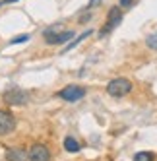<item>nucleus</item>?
Listing matches in <instances>:
<instances>
[{
  "label": "nucleus",
  "mask_w": 157,
  "mask_h": 161,
  "mask_svg": "<svg viewBox=\"0 0 157 161\" xmlns=\"http://www.w3.org/2000/svg\"><path fill=\"white\" fill-rule=\"evenodd\" d=\"M132 82L128 78H115V80H111V82L107 84V93L111 95V97H124V95H128L130 91H132Z\"/></svg>",
  "instance_id": "nucleus-1"
},
{
  "label": "nucleus",
  "mask_w": 157,
  "mask_h": 161,
  "mask_svg": "<svg viewBox=\"0 0 157 161\" xmlns=\"http://www.w3.org/2000/svg\"><path fill=\"white\" fill-rule=\"evenodd\" d=\"M47 45H64L74 37V31H58V27H49L43 33Z\"/></svg>",
  "instance_id": "nucleus-2"
},
{
  "label": "nucleus",
  "mask_w": 157,
  "mask_h": 161,
  "mask_svg": "<svg viewBox=\"0 0 157 161\" xmlns=\"http://www.w3.org/2000/svg\"><path fill=\"white\" fill-rule=\"evenodd\" d=\"M2 99H4V103H8V105H25V103L29 101V93L25 89L14 86V87H8L4 91Z\"/></svg>",
  "instance_id": "nucleus-3"
},
{
  "label": "nucleus",
  "mask_w": 157,
  "mask_h": 161,
  "mask_svg": "<svg viewBox=\"0 0 157 161\" xmlns=\"http://www.w3.org/2000/svg\"><path fill=\"white\" fill-rule=\"evenodd\" d=\"M85 87L84 86H76V84H72V86H66V87H62L60 91H58V97L62 99V101H68V103H76V101H80V99H84L85 97Z\"/></svg>",
  "instance_id": "nucleus-4"
},
{
  "label": "nucleus",
  "mask_w": 157,
  "mask_h": 161,
  "mask_svg": "<svg viewBox=\"0 0 157 161\" xmlns=\"http://www.w3.org/2000/svg\"><path fill=\"white\" fill-rule=\"evenodd\" d=\"M120 19H122V10L118 8V6H113L109 10V14H107V21H105V25L101 27V37L103 35H107V33H111L118 24H120Z\"/></svg>",
  "instance_id": "nucleus-5"
},
{
  "label": "nucleus",
  "mask_w": 157,
  "mask_h": 161,
  "mask_svg": "<svg viewBox=\"0 0 157 161\" xmlns=\"http://www.w3.org/2000/svg\"><path fill=\"white\" fill-rule=\"evenodd\" d=\"M27 161H51V152L45 144H33L27 152Z\"/></svg>",
  "instance_id": "nucleus-6"
},
{
  "label": "nucleus",
  "mask_w": 157,
  "mask_h": 161,
  "mask_svg": "<svg viewBox=\"0 0 157 161\" xmlns=\"http://www.w3.org/2000/svg\"><path fill=\"white\" fill-rule=\"evenodd\" d=\"M16 128V119L10 111H2L0 109V136H6L10 132H14Z\"/></svg>",
  "instance_id": "nucleus-7"
},
{
  "label": "nucleus",
  "mask_w": 157,
  "mask_h": 161,
  "mask_svg": "<svg viewBox=\"0 0 157 161\" xmlns=\"http://www.w3.org/2000/svg\"><path fill=\"white\" fill-rule=\"evenodd\" d=\"M6 159L8 161H25L27 159V152L24 147H8L6 149Z\"/></svg>",
  "instance_id": "nucleus-8"
},
{
  "label": "nucleus",
  "mask_w": 157,
  "mask_h": 161,
  "mask_svg": "<svg viewBox=\"0 0 157 161\" xmlns=\"http://www.w3.org/2000/svg\"><path fill=\"white\" fill-rule=\"evenodd\" d=\"M64 149H66V152H70V153H78L82 149V146H80V142H78L76 138L66 136L64 138Z\"/></svg>",
  "instance_id": "nucleus-9"
},
{
  "label": "nucleus",
  "mask_w": 157,
  "mask_h": 161,
  "mask_svg": "<svg viewBox=\"0 0 157 161\" xmlns=\"http://www.w3.org/2000/svg\"><path fill=\"white\" fill-rule=\"evenodd\" d=\"M89 35H91V29H87V31H84V33H82V35L78 37V39H74V41H70L68 45H66V47H64V53H68V51H72L74 47H78V45H80V43H82V41H84L85 37H89Z\"/></svg>",
  "instance_id": "nucleus-10"
},
{
  "label": "nucleus",
  "mask_w": 157,
  "mask_h": 161,
  "mask_svg": "<svg viewBox=\"0 0 157 161\" xmlns=\"http://www.w3.org/2000/svg\"><path fill=\"white\" fill-rule=\"evenodd\" d=\"M155 157H153V153H149V152H138L136 155H134V161H153Z\"/></svg>",
  "instance_id": "nucleus-11"
},
{
  "label": "nucleus",
  "mask_w": 157,
  "mask_h": 161,
  "mask_svg": "<svg viewBox=\"0 0 157 161\" xmlns=\"http://www.w3.org/2000/svg\"><path fill=\"white\" fill-rule=\"evenodd\" d=\"M145 45H148L149 49L157 51V31H155V33H151V35H148V39H145Z\"/></svg>",
  "instance_id": "nucleus-12"
},
{
  "label": "nucleus",
  "mask_w": 157,
  "mask_h": 161,
  "mask_svg": "<svg viewBox=\"0 0 157 161\" xmlns=\"http://www.w3.org/2000/svg\"><path fill=\"white\" fill-rule=\"evenodd\" d=\"M31 39V35H27V33H24V35H18V37H14L12 41H10V45H19V43H27Z\"/></svg>",
  "instance_id": "nucleus-13"
},
{
  "label": "nucleus",
  "mask_w": 157,
  "mask_h": 161,
  "mask_svg": "<svg viewBox=\"0 0 157 161\" xmlns=\"http://www.w3.org/2000/svg\"><path fill=\"white\" fill-rule=\"evenodd\" d=\"M134 2H136V0H120V2H118V8H130Z\"/></svg>",
  "instance_id": "nucleus-14"
},
{
  "label": "nucleus",
  "mask_w": 157,
  "mask_h": 161,
  "mask_svg": "<svg viewBox=\"0 0 157 161\" xmlns=\"http://www.w3.org/2000/svg\"><path fill=\"white\" fill-rule=\"evenodd\" d=\"M99 2H101V0H89V4H87V8H85V10H93Z\"/></svg>",
  "instance_id": "nucleus-15"
},
{
  "label": "nucleus",
  "mask_w": 157,
  "mask_h": 161,
  "mask_svg": "<svg viewBox=\"0 0 157 161\" xmlns=\"http://www.w3.org/2000/svg\"><path fill=\"white\" fill-rule=\"evenodd\" d=\"M12 2H18V0H2V4H12Z\"/></svg>",
  "instance_id": "nucleus-16"
},
{
  "label": "nucleus",
  "mask_w": 157,
  "mask_h": 161,
  "mask_svg": "<svg viewBox=\"0 0 157 161\" xmlns=\"http://www.w3.org/2000/svg\"><path fill=\"white\" fill-rule=\"evenodd\" d=\"M0 6H4V4H2V0H0Z\"/></svg>",
  "instance_id": "nucleus-17"
}]
</instances>
